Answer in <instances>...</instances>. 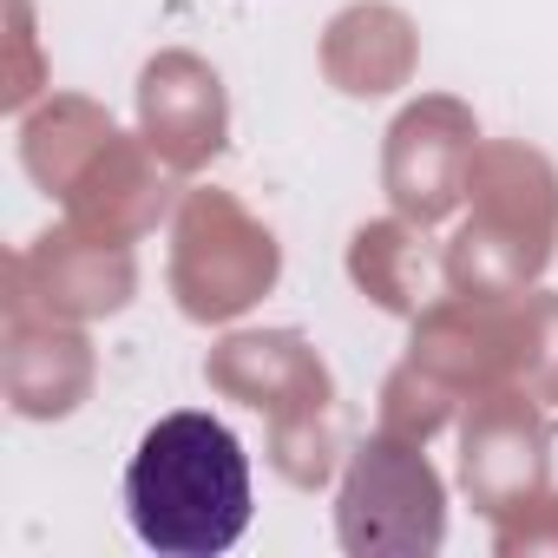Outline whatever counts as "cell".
Masks as SVG:
<instances>
[{"instance_id":"cell-1","label":"cell","mask_w":558,"mask_h":558,"mask_svg":"<svg viewBox=\"0 0 558 558\" xmlns=\"http://www.w3.org/2000/svg\"><path fill=\"white\" fill-rule=\"evenodd\" d=\"M132 532L171 558L230 551L250 525V460L210 414H165L125 466Z\"/></svg>"}]
</instances>
